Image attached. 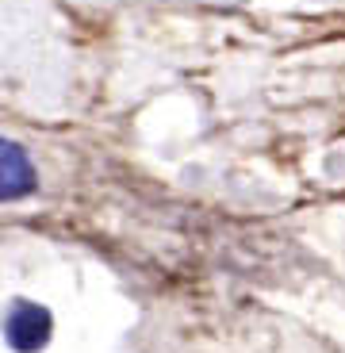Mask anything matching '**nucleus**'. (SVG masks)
<instances>
[{"label": "nucleus", "mask_w": 345, "mask_h": 353, "mask_svg": "<svg viewBox=\"0 0 345 353\" xmlns=\"http://www.w3.org/2000/svg\"><path fill=\"white\" fill-rule=\"evenodd\" d=\"M4 334H8V345L16 353H39L54 334V319L43 303L16 300L8 307V319H4Z\"/></svg>", "instance_id": "nucleus-1"}, {"label": "nucleus", "mask_w": 345, "mask_h": 353, "mask_svg": "<svg viewBox=\"0 0 345 353\" xmlns=\"http://www.w3.org/2000/svg\"><path fill=\"white\" fill-rule=\"evenodd\" d=\"M39 185L35 176V165H31V158H27L23 146H16L12 139L0 142V196L4 200H23V196H31Z\"/></svg>", "instance_id": "nucleus-2"}]
</instances>
